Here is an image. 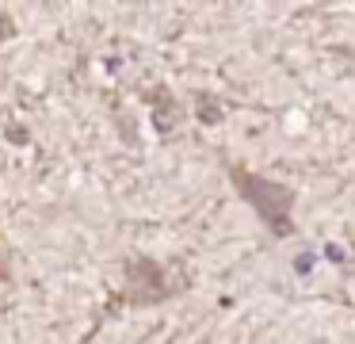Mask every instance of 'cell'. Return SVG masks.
<instances>
[{
  "label": "cell",
  "mask_w": 355,
  "mask_h": 344,
  "mask_svg": "<svg viewBox=\"0 0 355 344\" xmlns=\"http://www.w3.org/2000/svg\"><path fill=\"white\" fill-rule=\"evenodd\" d=\"M8 138H16V145H24V142H27V130H19V126H8Z\"/></svg>",
  "instance_id": "obj_1"
},
{
  "label": "cell",
  "mask_w": 355,
  "mask_h": 344,
  "mask_svg": "<svg viewBox=\"0 0 355 344\" xmlns=\"http://www.w3.org/2000/svg\"><path fill=\"white\" fill-rule=\"evenodd\" d=\"M0 279H8V264H4V256H0Z\"/></svg>",
  "instance_id": "obj_2"
}]
</instances>
